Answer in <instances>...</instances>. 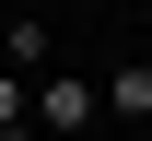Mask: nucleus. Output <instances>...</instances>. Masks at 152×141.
<instances>
[{
    "label": "nucleus",
    "mask_w": 152,
    "mask_h": 141,
    "mask_svg": "<svg viewBox=\"0 0 152 141\" xmlns=\"http://www.w3.org/2000/svg\"><path fill=\"white\" fill-rule=\"evenodd\" d=\"M94 118H105V82H70V71H58L47 94H35V129H47V141H82Z\"/></svg>",
    "instance_id": "nucleus-1"
},
{
    "label": "nucleus",
    "mask_w": 152,
    "mask_h": 141,
    "mask_svg": "<svg viewBox=\"0 0 152 141\" xmlns=\"http://www.w3.org/2000/svg\"><path fill=\"white\" fill-rule=\"evenodd\" d=\"M105 118H152V71H105Z\"/></svg>",
    "instance_id": "nucleus-2"
},
{
    "label": "nucleus",
    "mask_w": 152,
    "mask_h": 141,
    "mask_svg": "<svg viewBox=\"0 0 152 141\" xmlns=\"http://www.w3.org/2000/svg\"><path fill=\"white\" fill-rule=\"evenodd\" d=\"M140 129H152V118H140Z\"/></svg>",
    "instance_id": "nucleus-4"
},
{
    "label": "nucleus",
    "mask_w": 152,
    "mask_h": 141,
    "mask_svg": "<svg viewBox=\"0 0 152 141\" xmlns=\"http://www.w3.org/2000/svg\"><path fill=\"white\" fill-rule=\"evenodd\" d=\"M0 129H23V82H12V71H0Z\"/></svg>",
    "instance_id": "nucleus-3"
}]
</instances>
